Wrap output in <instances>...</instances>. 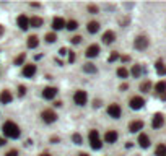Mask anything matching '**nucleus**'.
<instances>
[{
	"instance_id": "obj_27",
	"label": "nucleus",
	"mask_w": 166,
	"mask_h": 156,
	"mask_svg": "<svg viewBox=\"0 0 166 156\" xmlns=\"http://www.w3.org/2000/svg\"><path fill=\"white\" fill-rule=\"evenodd\" d=\"M67 30H70V31H75L77 28H78V23L75 20H70V21H67V25H65Z\"/></svg>"
},
{
	"instance_id": "obj_26",
	"label": "nucleus",
	"mask_w": 166,
	"mask_h": 156,
	"mask_svg": "<svg viewBox=\"0 0 166 156\" xmlns=\"http://www.w3.org/2000/svg\"><path fill=\"white\" fill-rule=\"evenodd\" d=\"M150 88H152V82H148V80L140 85V91H142V93H148V91H150Z\"/></svg>"
},
{
	"instance_id": "obj_34",
	"label": "nucleus",
	"mask_w": 166,
	"mask_h": 156,
	"mask_svg": "<svg viewBox=\"0 0 166 156\" xmlns=\"http://www.w3.org/2000/svg\"><path fill=\"white\" fill-rule=\"evenodd\" d=\"M119 59V54L117 52H112V54L109 55V62H114V60H117Z\"/></svg>"
},
{
	"instance_id": "obj_13",
	"label": "nucleus",
	"mask_w": 166,
	"mask_h": 156,
	"mask_svg": "<svg viewBox=\"0 0 166 156\" xmlns=\"http://www.w3.org/2000/svg\"><path fill=\"white\" fill-rule=\"evenodd\" d=\"M163 124H164V117L161 114H155V115H153V120H152V127H153V129H160Z\"/></svg>"
},
{
	"instance_id": "obj_17",
	"label": "nucleus",
	"mask_w": 166,
	"mask_h": 156,
	"mask_svg": "<svg viewBox=\"0 0 166 156\" xmlns=\"http://www.w3.org/2000/svg\"><path fill=\"white\" fill-rule=\"evenodd\" d=\"M114 39H116L114 31H106L104 34H103V42H104V44H112Z\"/></svg>"
},
{
	"instance_id": "obj_29",
	"label": "nucleus",
	"mask_w": 166,
	"mask_h": 156,
	"mask_svg": "<svg viewBox=\"0 0 166 156\" xmlns=\"http://www.w3.org/2000/svg\"><path fill=\"white\" fill-rule=\"evenodd\" d=\"M140 73H142V67H140V65H134V67H132V75H134L135 78H139Z\"/></svg>"
},
{
	"instance_id": "obj_44",
	"label": "nucleus",
	"mask_w": 166,
	"mask_h": 156,
	"mask_svg": "<svg viewBox=\"0 0 166 156\" xmlns=\"http://www.w3.org/2000/svg\"><path fill=\"white\" fill-rule=\"evenodd\" d=\"M39 156H51L49 153H43V154H39Z\"/></svg>"
},
{
	"instance_id": "obj_23",
	"label": "nucleus",
	"mask_w": 166,
	"mask_h": 156,
	"mask_svg": "<svg viewBox=\"0 0 166 156\" xmlns=\"http://www.w3.org/2000/svg\"><path fill=\"white\" fill-rule=\"evenodd\" d=\"M155 68H156L158 75H166V65H164V63H163L161 60H158V62H156Z\"/></svg>"
},
{
	"instance_id": "obj_1",
	"label": "nucleus",
	"mask_w": 166,
	"mask_h": 156,
	"mask_svg": "<svg viewBox=\"0 0 166 156\" xmlns=\"http://www.w3.org/2000/svg\"><path fill=\"white\" fill-rule=\"evenodd\" d=\"M2 130H3V135L5 137H8V138H18L21 135V132H20V127L16 125L15 122H11V120H7V122L3 124L2 127Z\"/></svg>"
},
{
	"instance_id": "obj_18",
	"label": "nucleus",
	"mask_w": 166,
	"mask_h": 156,
	"mask_svg": "<svg viewBox=\"0 0 166 156\" xmlns=\"http://www.w3.org/2000/svg\"><path fill=\"white\" fill-rule=\"evenodd\" d=\"M139 145L142 148H148V146H150V138H148L147 134H140L139 135Z\"/></svg>"
},
{
	"instance_id": "obj_14",
	"label": "nucleus",
	"mask_w": 166,
	"mask_h": 156,
	"mask_svg": "<svg viewBox=\"0 0 166 156\" xmlns=\"http://www.w3.org/2000/svg\"><path fill=\"white\" fill-rule=\"evenodd\" d=\"M34 73H36V65L30 63V65H25V67H23V75H25L26 78L34 77Z\"/></svg>"
},
{
	"instance_id": "obj_42",
	"label": "nucleus",
	"mask_w": 166,
	"mask_h": 156,
	"mask_svg": "<svg viewBox=\"0 0 166 156\" xmlns=\"http://www.w3.org/2000/svg\"><path fill=\"white\" fill-rule=\"evenodd\" d=\"M160 96H161V99H163V101H166V93H163V94H160Z\"/></svg>"
},
{
	"instance_id": "obj_16",
	"label": "nucleus",
	"mask_w": 166,
	"mask_h": 156,
	"mask_svg": "<svg viewBox=\"0 0 166 156\" xmlns=\"http://www.w3.org/2000/svg\"><path fill=\"white\" fill-rule=\"evenodd\" d=\"M0 102L2 104H10L11 102V93L8 90H3L2 93H0Z\"/></svg>"
},
{
	"instance_id": "obj_10",
	"label": "nucleus",
	"mask_w": 166,
	"mask_h": 156,
	"mask_svg": "<svg viewBox=\"0 0 166 156\" xmlns=\"http://www.w3.org/2000/svg\"><path fill=\"white\" fill-rule=\"evenodd\" d=\"M16 23H18L20 30H23V31H26L28 28H30V18H28V16H25V15H20L18 20H16Z\"/></svg>"
},
{
	"instance_id": "obj_7",
	"label": "nucleus",
	"mask_w": 166,
	"mask_h": 156,
	"mask_svg": "<svg viewBox=\"0 0 166 156\" xmlns=\"http://www.w3.org/2000/svg\"><path fill=\"white\" fill-rule=\"evenodd\" d=\"M130 107L134 109V111H139V109H142L144 107V104H145V99L142 96H134L132 99H130Z\"/></svg>"
},
{
	"instance_id": "obj_2",
	"label": "nucleus",
	"mask_w": 166,
	"mask_h": 156,
	"mask_svg": "<svg viewBox=\"0 0 166 156\" xmlns=\"http://www.w3.org/2000/svg\"><path fill=\"white\" fill-rule=\"evenodd\" d=\"M88 101V94H87V91H83V90H78L75 94H73V102L77 104V106H85Z\"/></svg>"
},
{
	"instance_id": "obj_3",
	"label": "nucleus",
	"mask_w": 166,
	"mask_h": 156,
	"mask_svg": "<svg viewBox=\"0 0 166 156\" xmlns=\"http://www.w3.org/2000/svg\"><path fill=\"white\" fill-rule=\"evenodd\" d=\"M90 145L93 150H99L101 148V140H99V134L98 130H90Z\"/></svg>"
},
{
	"instance_id": "obj_30",
	"label": "nucleus",
	"mask_w": 166,
	"mask_h": 156,
	"mask_svg": "<svg viewBox=\"0 0 166 156\" xmlns=\"http://www.w3.org/2000/svg\"><path fill=\"white\" fill-rule=\"evenodd\" d=\"M46 41H47V42H55L57 41L55 33H47V34H46Z\"/></svg>"
},
{
	"instance_id": "obj_11",
	"label": "nucleus",
	"mask_w": 166,
	"mask_h": 156,
	"mask_svg": "<svg viewBox=\"0 0 166 156\" xmlns=\"http://www.w3.org/2000/svg\"><path fill=\"white\" fill-rule=\"evenodd\" d=\"M104 142L106 143H116L117 142V132L116 130H107L104 134Z\"/></svg>"
},
{
	"instance_id": "obj_24",
	"label": "nucleus",
	"mask_w": 166,
	"mask_h": 156,
	"mask_svg": "<svg viewBox=\"0 0 166 156\" xmlns=\"http://www.w3.org/2000/svg\"><path fill=\"white\" fill-rule=\"evenodd\" d=\"M83 72H87V73H96V72H98V68H96L93 63H85V65H83Z\"/></svg>"
},
{
	"instance_id": "obj_33",
	"label": "nucleus",
	"mask_w": 166,
	"mask_h": 156,
	"mask_svg": "<svg viewBox=\"0 0 166 156\" xmlns=\"http://www.w3.org/2000/svg\"><path fill=\"white\" fill-rule=\"evenodd\" d=\"M70 41H72V44H80L82 42V36H73Z\"/></svg>"
},
{
	"instance_id": "obj_6",
	"label": "nucleus",
	"mask_w": 166,
	"mask_h": 156,
	"mask_svg": "<svg viewBox=\"0 0 166 156\" xmlns=\"http://www.w3.org/2000/svg\"><path fill=\"white\" fill-rule=\"evenodd\" d=\"M107 114H109L112 119H119L122 114L121 106H119V104H109V106H107Z\"/></svg>"
},
{
	"instance_id": "obj_4",
	"label": "nucleus",
	"mask_w": 166,
	"mask_h": 156,
	"mask_svg": "<svg viewBox=\"0 0 166 156\" xmlns=\"http://www.w3.org/2000/svg\"><path fill=\"white\" fill-rule=\"evenodd\" d=\"M134 47L137 50H145L148 47V38H145V36H137L135 41H134Z\"/></svg>"
},
{
	"instance_id": "obj_12",
	"label": "nucleus",
	"mask_w": 166,
	"mask_h": 156,
	"mask_svg": "<svg viewBox=\"0 0 166 156\" xmlns=\"http://www.w3.org/2000/svg\"><path fill=\"white\" fill-rule=\"evenodd\" d=\"M67 25V21L64 18H60V16H55L54 21H52V28L55 31H59V30H64V26Z\"/></svg>"
},
{
	"instance_id": "obj_15",
	"label": "nucleus",
	"mask_w": 166,
	"mask_h": 156,
	"mask_svg": "<svg viewBox=\"0 0 166 156\" xmlns=\"http://www.w3.org/2000/svg\"><path fill=\"white\" fill-rule=\"evenodd\" d=\"M144 129V122L142 120H134V122L129 124V132H132V134H135V132H139Z\"/></svg>"
},
{
	"instance_id": "obj_8",
	"label": "nucleus",
	"mask_w": 166,
	"mask_h": 156,
	"mask_svg": "<svg viewBox=\"0 0 166 156\" xmlns=\"http://www.w3.org/2000/svg\"><path fill=\"white\" fill-rule=\"evenodd\" d=\"M55 94H57V88H54V86H47V88H44V91H43L44 99H54Z\"/></svg>"
},
{
	"instance_id": "obj_40",
	"label": "nucleus",
	"mask_w": 166,
	"mask_h": 156,
	"mask_svg": "<svg viewBox=\"0 0 166 156\" xmlns=\"http://www.w3.org/2000/svg\"><path fill=\"white\" fill-rule=\"evenodd\" d=\"M3 145H5V138L0 137V146H3Z\"/></svg>"
},
{
	"instance_id": "obj_9",
	"label": "nucleus",
	"mask_w": 166,
	"mask_h": 156,
	"mask_svg": "<svg viewBox=\"0 0 166 156\" xmlns=\"http://www.w3.org/2000/svg\"><path fill=\"white\" fill-rule=\"evenodd\" d=\"M98 54H99V46L98 44H91L87 49V52H85V55H87L88 59H93V57H96Z\"/></svg>"
},
{
	"instance_id": "obj_25",
	"label": "nucleus",
	"mask_w": 166,
	"mask_h": 156,
	"mask_svg": "<svg viewBox=\"0 0 166 156\" xmlns=\"http://www.w3.org/2000/svg\"><path fill=\"white\" fill-rule=\"evenodd\" d=\"M155 154L156 156H166V145L160 143V145L156 146V150H155Z\"/></svg>"
},
{
	"instance_id": "obj_22",
	"label": "nucleus",
	"mask_w": 166,
	"mask_h": 156,
	"mask_svg": "<svg viewBox=\"0 0 166 156\" xmlns=\"http://www.w3.org/2000/svg\"><path fill=\"white\" fill-rule=\"evenodd\" d=\"M155 91H156L158 94L166 93V82H158V83L155 85Z\"/></svg>"
},
{
	"instance_id": "obj_19",
	"label": "nucleus",
	"mask_w": 166,
	"mask_h": 156,
	"mask_svg": "<svg viewBox=\"0 0 166 156\" xmlns=\"http://www.w3.org/2000/svg\"><path fill=\"white\" fill-rule=\"evenodd\" d=\"M87 30H88L90 34L98 33V31H99V23H98V21H90L88 25H87Z\"/></svg>"
},
{
	"instance_id": "obj_39",
	"label": "nucleus",
	"mask_w": 166,
	"mask_h": 156,
	"mask_svg": "<svg viewBox=\"0 0 166 156\" xmlns=\"http://www.w3.org/2000/svg\"><path fill=\"white\" fill-rule=\"evenodd\" d=\"M59 54H60V55H67V54H68V50H67L65 47H62V49H59Z\"/></svg>"
},
{
	"instance_id": "obj_32",
	"label": "nucleus",
	"mask_w": 166,
	"mask_h": 156,
	"mask_svg": "<svg viewBox=\"0 0 166 156\" xmlns=\"http://www.w3.org/2000/svg\"><path fill=\"white\" fill-rule=\"evenodd\" d=\"M72 140H73V143H77V145H82V135L80 134H73Z\"/></svg>"
},
{
	"instance_id": "obj_5",
	"label": "nucleus",
	"mask_w": 166,
	"mask_h": 156,
	"mask_svg": "<svg viewBox=\"0 0 166 156\" xmlns=\"http://www.w3.org/2000/svg\"><path fill=\"white\" fill-rule=\"evenodd\" d=\"M41 117H43V120H44L46 124H52V122H55V120H57L55 112H54V111H51V109H46V111H43Z\"/></svg>"
},
{
	"instance_id": "obj_45",
	"label": "nucleus",
	"mask_w": 166,
	"mask_h": 156,
	"mask_svg": "<svg viewBox=\"0 0 166 156\" xmlns=\"http://www.w3.org/2000/svg\"><path fill=\"white\" fill-rule=\"evenodd\" d=\"M3 33V26H0V34H2Z\"/></svg>"
},
{
	"instance_id": "obj_21",
	"label": "nucleus",
	"mask_w": 166,
	"mask_h": 156,
	"mask_svg": "<svg viewBox=\"0 0 166 156\" xmlns=\"http://www.w3.org/2000/svg\"><path fill=\"white\" fill-rule=\"evenodd\" d=\"M38 44H39L38 36H30V38H28V47H30V49L38 47Z\"/></svg>"
},
{
	"instance_id": "obj_35",
	"label": "nucleus",
	"mask_w": 166,
	"mask_h": 156,
	"mask_svg": "<svg viewBox=\"0 0 166 156\" xmlns=\"http://www.w3.org/2000/svg\"><path fill=\"white\" fill-rule=\"evenodd\" d=\"M5 156H18V151H16V150H10V151H7Z\"/></svg>"
},
{
	"instance_id": "obj_31",
	"label": "nucleus",
	"mask_w": 166,
	"mask_h": 156,
	"mask_svg": "<svg viewBox=\"0 0 166 156\" xmlns=\"http://www.w3.org/2000/svg\"><path fill=\"white\" fill-rule=\"evenodd\" d=\"M25 57H26V55H25V52H23V54H20V55L15 59V65H21V63L25 62Z\"/></svg>"
},
{
	"instance_id": "obj_41",
	"label": "nucleus",
	"mask_w": 166,
	"mask_h": 156,
	"mask_svg": "<svg viewBox=\"0 0 166 156\" xmlns=\"http://www.w3.org/2000/svg\"><path fill=\"white\" fill-rule=\"evenodd\" d=\"M99 106H101V102H99L98 99H96V101H95V107H99Z\"/></svg>"
},
{
	"instance_id": "obj_37",
	"label": "nucleus",
	"mask_w": 166,
	"mask_h": 156,
	"mask_svg": "<svg viewBox=\"0 0 166 156\" xmlns=\"http://www.w3.org/2000/svg\"><path fill=\"white\" fill-rule=\"evenodd\" d=\"M25 93H26V88H25V86H20V88H18V94L25 96Z\"/></svg>"
},
{
	"instance_id": "obj_38",
	"label": "nucleus",
	"mask_w": 166,
	"mask_h": 156,
	"mask_svg": "<svg viewBox=\"0 0 166 156\" xmlns=\"http://www.w3.org/2000/svg\"><path fill=\"white\" fill-rule=\"evenodd\" d=\"M68 60H70V62H75V54H73L72 50H68Z\"/></svg>"
},
{
	"instance_id": "obj_43",
	"label": "nucleus",
	"mask_w": 166,
	"mask_h": 156,
	"mask_svg": "<svg viewBox=\"0 0 166 156\" xmlns=\"http://www.w3.org/2000/svg\"><path fill=\"white\" fill-rule=\"evenodd\" d=\"M78 156H90V154H87V153H80Z\"/></svg>"
},
{
	"instance_id": "obj_28",
	"label": "nucleus",
	"mask_w": 166,
	"mask_h": 156,
	"mask_svg": "<svg viewBox=\"0 0 166 156\" xmlns=\"http://www.w3.org/2000/svg\"><path fill=\"white\" fill-rule=\"evenodd\" d=\"M117 75H119L121 78H127V77H129V72H127V68L119 67V68H117Z\"/></svg>"
},
{
	"instance_id": "obj_20",
	"label": "nucleus",
	"mask_w": 166,
	"mask_h": 156,
	"mask_svg": "<svg viewBox=\"0 0 166 156\" xmlns=\"http://www.w3.org/2000/svg\"><path fill=\"white\" fill-rule=\"evenodd\" d=\"M30 26L33 28H41L43 26V18H39V16H33L30 20Z\"/></svg>"
},
{
	"instance_id": "obj_36",
	"label": "nucleus",
	"mask_w": 166,
	"mask_h": 156,
	"mask_svg": "<svg viewBox=\"0 0 166 156\" xmlns=\"http://www.w3.org/2000/svg\"><path fill=\"white\" fill-rule=\"evenodd\" d=\"M88 11H91V13H98V7H95V5H90V7H88Z\"/></svg>"
}]
</instances>
